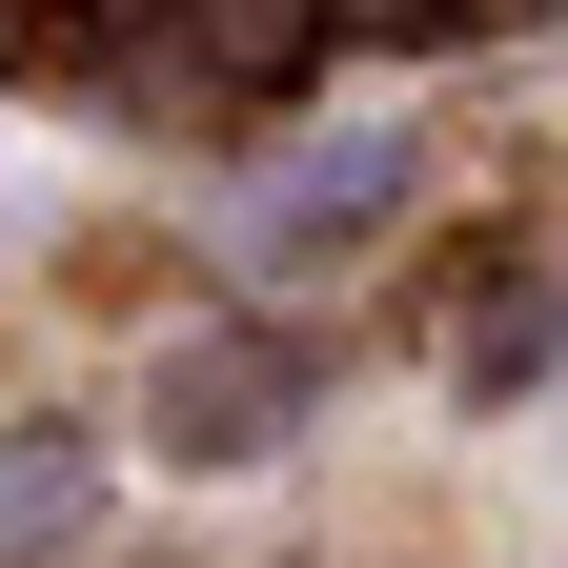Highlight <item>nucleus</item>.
I'll return each mask as SVG.
<instances>
[{
	"label": "nucleus",
	"instance_id": "obj_1",
	"mask_svg": "<svg viewBox=\"0 0 568 568\" xmlns=\"http://www.w3.org/2000/svg\"><path fill=\"white\" fill-rule=\"evenodd\" d=\"M305 406H325V345L284 325V305H244V325H183V345H163V386H142V447H163V467H264Z\"/></svg>",
	"mask_w": 568,
	"mask_h": 568
},
{
	"label": "nucleus",
	"instance_id": "obj_2",
	"mask_svg": "<svg viewBox=\"0 0 568 568\" xmlns=\"http://www.w3.org/2000/svg\"><path fill=\"white\" fill-rule=\"evenodd\" d=\"M406 183H426V142L406 122H345V142H305V163L244 183V264H345L366 224H406Z\"/></svg>",
	"mask_w": 568,
	"mask_h": 568
},
{
	"label": "nucleus",
	"instance_id": "obj_3",
	"mask_svg": "<svg viewBox=\"0 0 568 568\" xmlns=\"http://www.w3.org/2000/svg\"><path fill=\"white\" fill-rule=\"evenodd\" d=\"M102 528V426H0V568H61Z\"/></svg>",
	"mask_w": 568,
	"mask_h": 568
},
{
	"label": "nucleus",
	"instance_id": "obj_4",
	"mask_svg": "<svg viewBox=\"0 0 568 568\" xmlns=\"http://www.w3.org/2000/svg\"><path fill=\"white\" fill-rule=\"evenodd\" d=\"M548 366H568V284H528L508 325H467V406H528Z\"/></svg>",
	"mask_w": 568,
	"mask_h": 568
}]
</instances>
